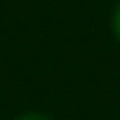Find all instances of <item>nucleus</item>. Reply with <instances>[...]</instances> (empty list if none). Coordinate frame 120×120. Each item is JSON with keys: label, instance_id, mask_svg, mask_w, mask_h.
<instances>
[{"label": "nucleus", "instance_id": "obj_2", "mask_svg": "<svg viewBox=\"0 0 120 120\" xmlns=\"http://www.w3.org/2000/svg\"><path fill=\"white\" fill-rule=\"evenodd\" d=\"M18 120H51V118H46V115H41V112H28V115H21Z\"/></svg>", "mask_w": 120, "mask_h": 120}, {"label": "nucleus", "instance_id": "obj_1", "mask_svg": "<svg viewBox=\"0 0 120 120\" xmlns=\"http://www.w3.org/2000/svg\"><path fill=\"white\" fill-rule=\"evenodd\" d=\"M112 28H115V36L120 41V5L115 8V15H112Z\"/></svg>", "mask_w": 120, "mask_h": 120}]
</instances>
